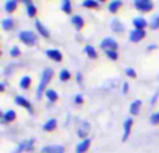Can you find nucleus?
<instances>
[{
    "label": "nucleus",
    "mask_w": 159,
    "mask_h": 153,
    "mask_svg": "<svg viewBox=\"0 0 159 153\" xmlns=\"http://www.w3.org/2000/svg\"><path fill=\"white\" fill-rule=\"evenodd\" d=\"M106 56L110 59V60H117L119 59V55H117V52L116 50H106Z\"/></svg>",
    "instance_id": "c756f323"
},
{
    "label": "nucleus",
    "mask_w": 159,
    "mask_h": 153,
    "mask_svg": "<svg viewBox=\"0 0 159 153\" xmlns=\"http://www.w3.org/2000/svg\"><path fill=\"white\" fill-rule=\"evenodd\" d=\"M45 55H46L50 60L57 61V63H59V61H61V59H63L61 52H60V50H57V49H49V50H46V52H45Z\"/></svg>",
    "instance_id": "39448f33"
},
{
    "label": "nucleus",
    "mask_w": 159,
    "mask_h": 153,
    "mask_svg": "<svg viewBox=\"0 0 159 153\" xmlns=\"http://www.w3.org/2000/svg\"><path fill=\"white\" fill-rule=\"evenodd\" d=\"M20 49L17 46H14V47H11V50H10V56H13V57H18L20 56Z\"/></svg>",
    "instance_id": "7c9ffc66"
},
{
    "label": "nucleus",
    "mask_w": 159,
    "mask_h": 153,
    "mask_svg": "<svg viewBox=\"0 0 159 153\" xmlns=\"http://www.w3.org/2000/svg\"><path fill=\"white\" fill-rule=\"evenodd\" d=\"M133 25H134V29H144V28L148 25V22L145 21V18L143 17H135L133 20Z\"/></svg>",
    "instance_id": "9d476101"
},
{
    "label": "nucleus",
    "mask_w": 159,
    "mask_h": 153,
    "mask_svg": "<svg viewBox=\"0 0 159 153\" xmlns=\"http://www.w3.org/2000/svg\"><path fill=\"white\" fill-rule=\"evenodd\" d=\"M25 4H27V14H28V17H34L36 14V7H35V4L34 3H31V2H25Z\"/></svg>",
    "instance_id": "412c9836"
},
{
    "label": "nucleus",
    "mask_w": 159,
    "mask_h": 153,
    "mask_svg": "<svg viewBox=\"0 0 159 153\" xmlns=\"http://www.w3.org/2000/svg\"><path fill=\"white\" fill-rule=\"evenodd\" d=\"M134 7L137 8L141 13H147V11H151L154 4H152L151 0H135L134 2Z\"/></svg>",
    "instance_id": "7ed1b4c3"
},
{
    "label": "nucleus",
    "mask_w": 159,
    "mask_h": 153,
    "mask_svg": "<svg viewBox=\"0 0 159 153\" xmlns=\"http://www.w3.org/2000/svg\"><path fill=\"white\" fill-rule=\"evenodd\" d=\"M82 6L88 7V8H96V7H99V3L96 2V0H84Z\"/></svg>",
    "instance_id": "a878e982"
},
{
    "label": "nucleus",
    "mask_w": 159,
    "mask_h": 153,
    "mask_svg": "<svg viewBox=\"0 0 159 153\" xmlns=\"http://www.w3.org/2000/svg\"><path fill=\"white\" fill-rule=\"evenodd\" d=\"M130 41L131 42H140L141 39L145 38V31L144 29H133L130 32Z\"/></svg>",
    "instance_id": "0eeeda50"
},
{
    "label": "nucleus",
    "mask_w": 159,
    "mask_h": 153,
    "mask_svg": "<svg viewBox=\"0 0 159 153\" xmlns=\"http://www.w3.org/2000/svg\"><path fill=\"white\" fill-rule=\"evenodd\" d=\"M110 27H112L113 32H116V33L123 32V29H124V25L121 24L119 20H112V22H110Z\"/></svg>",
    "instance_id": "2eb2a0df"
},
{
    "label": "nucleus",
    "mask_w": 159,
    "mask_h": 153,
    "mask_svg": "<svg viewBox=\"0 0 159 153\" xmlns=\"http://www.w3.org/2000/svg\"><path fill=\"white\" fill-rule=\"evenodd\" d=\"M149 27H151V29H159V15L152 18V21L149 22Z\"/></svg>",
    "instance_id": "c85d7f7f"
},
{
    "label": "nucleus",
    "mask_w": 159,
    "mask_h": 153,
    "mask_svg": "<svg viewBox=\"0 0 159 153\" xmlns=\"http://www.w3.org/2000/svg\"><path fill=\"white\" fill-rule=\"evenodd\" d=\"M17 0H7L4 4V10L7 11V13H11V11H14L17 8Z\"/></svg>",
    "instance_id": "aec40b11"
},
{
    "label": "nucleus",
    "mask_w": 159,
    "mask_h": 153,
    "mask_svg": "<svg viewBox=\"0 0 159 153\" xmlns=\"http://www.w3.org/2000/svg\"><path fill=\"white\" fill-rule=\"evenodd\" d=\"M0 90H4V84H0Z\"/></svg>",
    "instance_id": "58836bf2"
},
{
    "label": "nucleus",
    "mask_w": 159,
    "mask_h": 153,
    "mask_svg": "<svg viewBox=\"0 0 159 153\" xmlns=\"http://www.w3.org/2000/svg\"><path fill=\"white\" fill-rule=\"evenodd\" d=\"M2 27H3V29H6V31L13 29L14 28V21L11 18H4L2 21Z\"/></svg>",
    "instance_id": "4be33fe9"
},
{
    "label": "nucleus",
    "mask_w": 159,
    "mask_h": 153,
    "mask_svg": "<svg viewBox=\"0 0 159 153\" xmlns=\"http://www.w3.org/2000/svg\"><path fill=\"white\" fill-rule=\"evenodd\" d=\"M140 109H141V100H134L130 104V113L134 116L140 113Z\"/></svg>",
    "instance_id": "6ab92c4d"
},
{
    "label": "nucleus",
    "mask_w": 159,
    "mask_h": 153,
    "mask_svg": "<svg viewBox=\"0 0 159 153\" xmlns=\"http://www.w3.org/2000/svg\"><path fill=\"white\" fill-rule=\"evenodd\" d=\"M16 120V111L14 110H7V111L3 114L2 117V123L3 124H7V123H11V121Z\"/></svg>",
    "instance_id": "f8f14e48"
},
{
    "label": "nucleus",
    "mask_w": 159,
    "mask_h": 153,
    "mask_svg": "<svg viewBox=\"0 0 159 153\" xmlns=\"http://www.w3.org/2000/svg\"><path fill=\"white\" fill-rule=\"evenodd\" d=\"M77 82H80V84L82 82V76H81V74H77Z\"/></svg>",
    "instance_id": "e433bc0d"
},
{
    "label": "nucleus",
    "mask_w": 159,
    "mask_h": 153,
    "mask_svg": "<svg viewBox=\"0 0 159 153\" xmlns=\"http://www.w3.org/2000/svg\"><path fill=\"white\" fill-rule=\"evenodd\" d=\"M30 85H31V78L28 75L22 76V78L20 79V86H21L22 89H28V88H30Z\"/></svg>",
    "instance_id": "b1692460"
},
{
    "label": "nucleus",
    "mask_w": 159,
    "mask_h": 153,
    "mask_svg": "<svg viewBox=\"0 0 159 153\" xmlns=\"http://www.w3.org/2000/svg\"><path fill=\"white\" fill-rule=\"evenodd\" d=\"M14 102H16L18 106H21V107H25V109L28 110L30 113H32V104L30 103V102L27 100V99L24 98V96H21V95H18V96H16V99H14Z\"/></svg>",
    "instance_id": "6e6552de"
},
{
    "label": "nucleus",
    "mask_w": 159,
    "mask_h": 153,
    "mask_svg": "<svg viewBox=\"0 0 159 153\" xmlns=\"http://www.w3.org/2000/svg\"><path fill=\"white\" fill-rule=\"evenodd\" d=\"M131 127H133V118H127L126 121L123 123V129H124V134H123V142H126L129 139L130 134H131Z\"/></svg>",
    "instance_id": "423d86ee"
},
{
    "label": "nucleus",
    "mask_w": 159,
    "mask_h": 153,
    "mask_svg": "<svg viewBox=\"0 0 159 153\" xmlns=\"http://www.w3.org/2000/svg\"><path fill=\"white\" fill-rule=\"evenodd\" d=\"M89 145H91V141L89 139L81 141V142L77 145V148H75V153H85L88 149H89Z\"/></svg>",
    "instance_id": "9b49d317"
},
{
    "label": "nucleus",
    "mask_w": 159,
    "mask_h": 153,
    "mask_svg": "<svg viewBox=\"0 0 159 153\" xmlns=\"http://www.w3.org/2000/svg\"><path fill=\"white\" fill-rule=\"evenodd\" d=\"M35 27H36L38 32L41 33L42 36H45V38H49V31H48V28L45 27V25L42 24L41 21H35Z\"/></svg>",
    "instance_id": "dca6fc26"
},
{
    "label": "nucleus",
    "mask_w": 159,
    "mask_h": 153,
    "mask_svg": "<svg viewBox=\"0 0 159 153\" xmlns=\"http://www.w3.org/2000/svg\"><path fill=\"white\" fill-rule=\"evenodd\" d=\"M82 102H84V98H82V95H75L74 96V103L75 104H81Z\"/></svg>",
    "instance_id": "72a5a7b5"
},
{
    "label": "nucleus",
    "mask_w": 159,
    "mask_h": 153,
    "mask_svg": "<svg viewBox=\"0 0 159 153\" xmlns=\"http://www.w3.org/2000/svg\"><path fill=\"white\" fill-rule=\"evenodd\" d=\"M89 129H91L89 124H88V123H82L81 125L78 127L77 135H78V137H81V138H85V137H87V134H89Z\"/></svg>",
    "instance_id": "4468645a"
},
{
    "label": "nucleus",
    "mask_w": 159,
    "mask_h": 153,
    "mask_svg": "<svg viewBox=\"0 0 159 153\" xmlns=\"http://www.w3.org/2000/svg\"><path fill=\"white\" fill-rule=\"evenodd\" d=\"M56 127H57V121H56L55 118H50V120H48L46 123L43 124V129H45V131H53Z\"/></svg>",
    "instance_id": "f3484780"
},
{
    "label": "nucleus",
    "mask_w": 159,
    "mask_h": 153,
    "mask_svg": "<svg viewBox=\"0 0 159 153\" xmlns=\"http://www.w3.org/2000/svg\"><path fill=\"white\" fill-rule=\"evenodd\" d=\"M126 74L129 75L130 78H135V76H137V72H135L133 68H130V67H129V68H126Z\"/></svg>",
    "instance_id": "473e14b6"
},
{
    "label": "nucleus",
    "mask_w": 159,
    "mask_h": 153,
    "mask_svg": "<svg viewBox=\"0 0 159 153\" xmlns=\"http://www.w3.org/2000/svg\"><path fill=\"white\" fill-rule=\"evenodd\" d=\"M121 6H123V2H121V0H113V2L109 3V11L110 13H116Z\"/></svg>",
    "instance_id": "a211bd4d"
},
{
    "label": "nucleus",
    "mask_w": 159,
    "mask_h": 153,
    "mask_svg": "<svg viewBox=\"0 0 159 153\" xmlns=\"http://www.w3.org/2000/svg\"><path fill=\"white\" fill-rule=\"evenodd\" d=\"M18 39L24 42L25 45H28V46H34L36 43V35L31 31H21L18 33Z\"/></svg>",
    "instance_id": "f03ea898"
},
{
    "label": "nucleus",
    "mask_w": 159,
    "mask_h": 153,
    "mask_svg": "<svg viewBox=\"0 0 159 153\" xmlns=\"http://www.w3.org/2000/svg\"><path fill=\"white\" fill-rule=\"evenodd\" d=\"M157 99H158V93H155V95H154V98H152V100H151V104H155V102H157Z\"/></svg>",
    "instance_id": "c9c22d12"
},
{
    "label": "nucleus",
    "mask_w": 159,
    "mask_h": 153,
    "mask_svg": "<svg viewBox=\"0 0 159 153\" xmlns=\"http://www.w3.org/2000/svg\"><path fill=\"white\" fill-rule=\"evenodd\" d=\"M155 47H157V45H151V46H149V47H148V49H149V50H154V49H155Z\"/></svg>",
    "instance_id": "4c0bfd02"
},
{
    "label": "nucleus",
    "mask_w": 159,
    "mask_h": 153,
    "mask_svg": "<svg viewBox=\"0 0 159 153\" xmlns=\"http://www.w3.org/2000/svg\"><path fill=\"white\" fill-rule=\"evenodd\" d=\"M52 76H53V70L52 68H45L43 70V72H42L41 82H39V86H38V92H36V98H38V99L42 98V93H43L46 85L50 82Z\"/></svg>",
    "instance_id": "f257e3e1"
},
{
    "label": "nucleus",
    "mask_w": 159,
    "mask_h": 153,
    "mask_svg": "<svg viewBox=\"0 0 159 153\" xmlns=\"http://www.w3.org/2000/svg\"><path fill=\"white\" fill-rule=\"evenodd\" d=\"M151 123L152 124H159V111L154 113V114L151 116Z\"/></svg>",
    "instance_id": "2f4dec72"
},
{
    "label": "nucleus",
    "mask_w": 159,
    "mask_h": 153,
    "mask_svg": "<svg viewBox=\"0 0 159 153\" xmlns=\"http://www.w3.org/2000/svg\"><path fill=\"white\" fill-rule=\"evenodd\" d=\"M45 95H46V98L49 99V102H56L57 100V98H59V95L56 93V90H53V89H48L46 92H45Z\"/></svg>",
    "instance_id": "5701e85b"
},
{
    "label": "nucleus",
    "mask_w": 159,
    "mask_h": 153,
    "mask_svg": "<svg viewBox=\"0 0 159 153\" xmlns=\"http://www.w3.org/2000/svg\"><path fill=\"white\" fill-rule=\"evenodd\" d=\"M84 52L87 53V55L89 56L91 59H96V50L93 49V47L91 46V45H87V46L84 47Z\"/></svg>",
    "instance_id": "393cba45"
},
{
    "label": "nucleus",
    "mask_w": 159,
    "mask_h": 153,
    "mask_svg": "<svg viewBox=\"0 0 159 153\" xmlns=\"http://www.w3.org/2000/svg\"><path fill=\"white\" fill-rule=\"evenodd\" d=\"M71 24L74 25L75 29L80 31L82 27H84V18H82L81 15H78V14H77V15H73L71 17Z\"/></svg>",
    "instance_id": "ddd939ff"
},
{
    "label": "nucleus",
    "mask_w": 159,
    "mask_h": 153,
    "mask_svg": "<svg viewBox=\"0 0 159 153\" xmlns=\"http://www.w3.org/2000/svg\"><path fill=\"white\" fill-rule=\"evenodd\" d=\"M61 10L67 14L71 13V2H70V0H63V3H61Z\"/></svg>",
    "instance_id": "bb28decb"
},
{
    "label": "nucleus",
    "mask_w": 159,
    "mask_h": 153,
    "mask_svg": "<svg viewBox=\"0 0 159 153\" xmlns=\"http://www.w3.org/2000/svg\"><path fill=\"white\" fill-rule=\"evenodd\" d=\"M129 92V84L127 82H124L123 84V93H127Z\"/></svg>",
    "instance_id": "f704fd0d"
},
{
    "label": "nucleus",
    "mask_w": 159,
    "mask_h": 153,
    "mask_svg": "<svg viewBox=\"0 0 159 153\" xmlns=\"http://www.w3.org/2000/svg\"><path fill=\"white\" fill-rule=\"evenodd\" d=\"M41 153H64V148L60 145H50L41 149Z\"/></svg>",
    "instance_id": "1a4fd4ad"
},
{
    "label": "nucleus",
    "mask_w": 159,
    "mask_h": 153,
    "mask_svg": "<svg viewBox=\"0 0 159 153\" xmlns=\"http://www.w3.org/2000/svg\"><path fill=\"white\" fill-rule=\"evenodd\" d=\"M59 78H60V81H69L70 79V71H67V70H61L60 74H59Z\"/></svg>",
    "instance_id": "cd10ccee"
},
{
    "label": "nucleus",
    "mask_w": 159,
    "mask_h": 153,
    "mask_svg": "<svg viewBox=\"0 0 159 153\" xmlns=\"http://www.w3.org/2000/svg\"><path fill=\"white\" fill-rule=\"evenodd\" d=\"M101 47L106 52V50H116L117 49V42L113 38H105L103 41L101 42Z\"/></svg>",
    "instance_id": "20e7f679"
}]
</instances>
